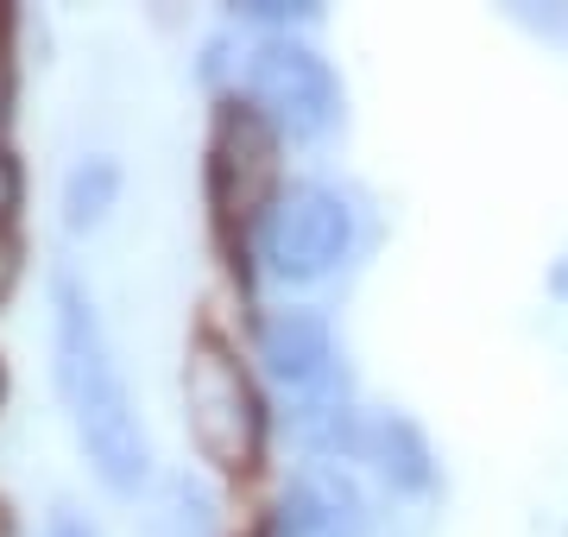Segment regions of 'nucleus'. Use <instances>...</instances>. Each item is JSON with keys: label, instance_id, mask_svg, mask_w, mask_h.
Returning <instances> with one entry per match:
<instances>
[{"label": "nucleus", "instance_id": "nucleus-1", "mask_svg": "<svg viewBox=\"0 0 568 537\" xmlns=\"http://www.w3.org/2000/svg\"><path fill=\"white\" fill-rule=\"evenodd\" d=\"M51 304H58V330H51V348H58V393H63V412H70V430H77L89 468L114 487V494H133L145 480V430H140V412H133V393L121 379V361L108 348V330L89 291L58 272L51 285Z\"/></svg>", "mask_w": 568, "mask_h": 537}, {"label": "nucleus", "instance_id": "nucleus-2", "mask_svg": "<svg viewBox=\"0 0 568 537\" xmlns=\"http://www.w3.org/2000/svg\"><path fill=\"white\" fill-rule=\"evenodd\" d=\"M183 412H190L196 449H203L222 475H241V468L260 462V443H265L260 393H253L246 367L215 342V335H196V342H190V361H183Z\"/></svg>", "mask_w": 568, "mask_h": 537}, {"label": "nucleus", "instance_id": "nucleus-3", "mask_svg": "<svg viewBox=\"0 0 568 537\" xmlns=\"http://www.w3.org/2000/svg\"><path fill=\"white\" fill-rule=\"evenodd\" d=\"M260 260L272 278H291V285H310L347 260L354 247V215L335 190L323 184H291L272 196V209L260 215Z\"/></svg>", "mask_w": 568, "mask_h": 537}, {"label": "nucleus", "instance_id": "nucleus-4", "mask_svg": "<svg viewBox=\"0 0 568 537\" xmlns=\"http://www.w3.org/2000/svg\"><path fill=\"white\" fill-rule=\"evenodd\" d=\"M246 95L260 108L278 140H323L335 114H342V89H335V70H328L304 39H265L253 58H246Z\"/></svg>", "mask_w": 568, "mask_h": 537}, {"label": "nucleus", "instance_id": "nucleus-5", "mask_svg": "<svg viewBox=\"0 0 568 537\" xmlns=\"http://www.w3.org/2000/svg\"><path fill=\"white\" fill-rule=\"evenodd\" d=\"M272 184H278V133L260 108L227 102L215 114V140H209V196L215 215H265L272 209Z\"/></svg>", "mask_w": 568, "mask_h": 537}, {"label": "nucleus", "instance_id": "nucleus-6", "mask_svg": "<svg viewBox=\"0 0 568 537\" xmlns=\"http://www.w3.org/2000/svg\"><path fill=\"white\" fill-rule=\"evenodd\" d=\"M260 361L284 393H316L335 367V335L316 311H278L260 330Z\"/></svg>", "mask_w": 568, "mask_h": 537}, {"label": "nucleus", "instance_id": "nucleus-7", "mask_svg": "<svg viewBox=\"0 0 568 537\" xmlns=\"http://www.w3.org/2000/svg\"><path fill=\"white\" fill-rule=\"evenodd\" d=\"M361 531V494L342 468H304L284 499V537H354Z\"/></svg>", "mask_w": 568, "mask_h": 537}, {"label": "nucleus", "instance_id": "nucleus-8", "mask_svg": "<svg viewBox=\"0 0 568 537\" xmlns=\"http://www.w3.org/2000/svg\"><path fill=\"white\" fill-rule=\"evenodd\" d=\"M361 449L373 455V468L392 480V487H429V449L410 417H373L361 436Z\"/></svg>", "mask_w": 568, "mask_h": 537}, {"label": "nucleus", "instance_id": "nucleus-9", "mask_svg": "<svg viewBox=\"0 0 568 537\" xmlns=\"http://www.w3.org/2000/svg\"><path fill=\"white\" fill-rule=\"evenodd\" d=\"M114 190H121V165L114 159H82L63 184V222L70 227H95L114 209Z\"/></svg>", "mask_w": 568, "mask_h": 537}, {"label": "nucleus", "instance_id": "nucleus-10", "mask_svg": "<svg viewBox=\"0 0 568 537\" xmlns=\"http://www.w3.org/2000/svg\"><path fill=\"white\" fill-rule=\"evenodd\" d=\"M20 190H26V178H20V159L0 145V234H7V222H13V209H20Z\"/></svg>", "mask_w": 568, "mask_h": 537}, {"label": "nucleus", "instance_id": "nucleus-11", "mask_svg": "<svg viewBox=\"0 0 568 537\" xmlns=\"http://www.w3.org/2000/svg\"><path fill=\"white\" fill-rule=\"evenodd\" d=\"M13 278H20V241H13V234H0V297L13 291Z\"/></svg>", "mask_w": 568, "mask_h": 537}, {"label": "nucleus", "instance_id": "nucleus-12", "mask_svg": "<svg viewBox=\"0 0 568 537\" xmlns=\"http://www.w3.org/2000/svg\"><path fill=\"white\" fill-rule=\"evenodd\" d=\"M44 537H95V531H89L82 518H58V525H51V531H44Z\"/></svg>", "mask_w": 568, "mask_h": 537}, {"label": "nucleus", "instance_id": "nucleus-13", "mask_svg": "<svg viewBox=\"0 0 568 537\" xmlns=\"http://www.w3.org/2000/svg\"><path fill=\"white\" fill-rule=\"evenodd\" d=\"M0 537H7V506H0Z\"/></svg>", "mask_w": 568, "mask_h": 537}, {"label": "nucleus", "instance_id": "nucleus-14", "mask_svg": "<svg viewBox=\"0 0 568 537\" xmlns=\"http://www.w3.org/2000/svg\"><path fill=\"white\" fill-rule=\"evenodd\" d=\"M0 398H7V367H0Z\"/></svg>", "mask_w": 568, "mask_h": 537}]
</instances>
